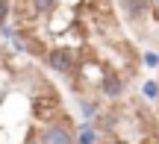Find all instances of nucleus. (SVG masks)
<instances>
[{
  "label": "nucleus",
  "instance_id": "1",
  "mask_svg": "<svg viewBox=\"0 0 159 144\" xmlns=\"http://www.w3.org/2000/svg\"><path fill=\"white\" fill-rule=\"evenodd\" d=\"M41 144H74V129L71 124H44L39 133Z\"/></svg>",
  "mask_w": 159,
  "mask_h": 144
},
{
  "label": "nucleus",
  "instance_id": "2",
  "mask_svg": "<svg viewBox=\"0 0 159 144\" xmlns=\"http://www.w3.org/2000/svg\"><path fill=\"white\" fill-rule=\"evenodd\" d=\"M44 62H47V68L59 71V74H71V71L77 68V53L68 50V47H53Z\"/></svg>",
  "mask_w": 159,
  "mask_h": 144
},
{
  "label": "nucleus",
  "instance_id": "3",
  "mask_svg": "<svg viewBox=\"0 0 159 144\" xmlns=\"http://www.w3.org/2000/svg\"><path fill=\"white\" fill-rule=\"evenodd\" d=\"M100 88H103V94H106L109 100H115V97L124 94V80H121L118 74H109V76H103V80H100Z\"/></svg>",
  "mask_w": 159,
  "mask_h": 144
},
{
  "label": "nucleus",
  "instance_id": "4",
  "mask_svg": "<svg viewBox=\"0 0 159 144\" xmlns=\"http://www.w3.org/2000/svg\"><path fill=\"white\" fill-rule=\"evenodd\" d=\"M150 3H153V0H121V9L130 18H136V15H144V12H148Z\"/></svg>",
  "mask_w": 159,
  "mask_h": 144
},
{
  "label": "nucleus",
  "instance_id": "5",
  "mask_svg": "<svg viewBox=\"0 0 159 144\" xmlns=\"http://www.w3.org/2000/svg\"><path fill=\"white\" fill-rule=\"evenodd\" d=\"M53 6H56V0H33V12L35 15H50Z\"/></svg>",
  "mask_w": 159,
  "mask_h": 144
},
{
  "label": "nucleus",
  "instance_id": "6",
  "mask_svg": "<svg viewBox=\"0 0 159 144\" xmlns=\"http://www.w3.org/2000/svg\"><path fill=\"white\" fill-rule=\"evenodd\" d=\"M144 97H150V100L159 97V80H148L144 82Z\"/></svg>",
  "mask_w": 159,
  "mask_h": 144
},
{
  "label": "nucleus",
  "instance_id": "7",
  "mask_svg": "<svg viewBox=\"0 0 159 144\" xmlns=\"http://www.w3.org/2000/svg\"><path fill=\"white\" fill-rule=\"evenodd\" d=\"M80 144H94V129H91V127L80 129Z\"/></svg>",
  "mask_w": 159,
  "mask_h": 144
},
{
  "label": "nucleus",
  "instance_id": "8",
  "mask_svg": "<svg viewBox=\"0 0 159 144\" xmlns=\"http://www.w3.org/2000/svg\"><path fill=\"white\" fill-rule=\"evenodd\" d=\"M144 65H148V68H159V53H153V50H148V53H144Z\"/></svg>",
  "mask_w": 159,
  "mask_h": 144
},
{
  "label": "nucleus",
  "instance_id": "9",
  "mask_svg": "<svg viewBox=\"0 0 159 144\" xmlns=\"http://www.w3.org/2000/svg\"><path fill=\"white\" fill-rule=\"evenodd\" d=\"M83 115H85V118H94V115H97V103H91V100H83Z\"/></svg>",
  "mask_w": 159,
  "mask_h": 144
},
{
  "label": "nucleus",
  "instance_id": "10",
  "mask_svg": "<svg viewBox=\"0 0 159 144\" xmlns=\"http://www.w3.org/2000/svg\"><path fill=\"white\" fill-rule=\"evenodd\" d=\"M6 18H9V0H0V27L6 24Z\"/></svg>",
  "mask_w": 159,
  "mask_h": 144
},
{
  "label": "nucleus",
  "instance_id": "11",
  "mask_svg": "<svg viewBox=\"0 0 159 144\" xmlns=\"http://www.w3.org/2000/svg\"><path fill=\"white\" fill-rule=\"evenodd\" d=\"M156 3H159V0H156Z\"/></svg>",
  "mask_w": 159,
  "mask_h": 144
}]
</instances>
